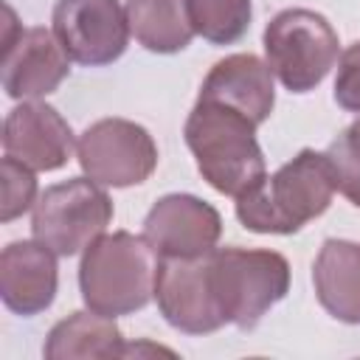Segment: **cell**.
<instances>
[{"mask_svg": "<svg viewBox=\"0 0 360 360\" xmlns=\"http://www.w3.org/2000/svg\"><path fill=\"white\" fill-rule=\"evenodd\" d=\"M155 301L163 321L183 335H211L225 326L211 287V253L160 259Z\"/></svg>", "mask_w": 360, "mask_h": 360, "instance_id": "30bf717a", "label": "cell"}, {"mask_svg": "<svg viewBox=\"0 0 360 360\" xmlns=\"http://www.w3.org/2000/svg\"><path fill=\"white\" fill-rule=\"evenodd\" d=\"M194 31L211 45L239 42L253 20L250 0H188Z\"/></svg>", "mask_w": 360, "mask_h": 360, "instance_id": "ac0fdd59", "label": "cell"}, {"mask_svg": "<svg viewBox=\"0 0 360 360\" xmlns=\"http://www.w3.org/2000/svg\"><path fill=\"white\" fill-rule=\"evenodd\" d=\"M129 31L152 53H177L194 39L188 0H127Z\"/></svg>", "mask_w": 360, "mask_h": 360, "instance_id": "e0dca14e", "label": "cell"}, {"mask_svg": "<svg viewBox=\"0 0 360 360\" xmlns=\"http://www.w3.org/2000/svg\"><path fill=\"white\" fill-rule=\"evenodd\" d=\"M70 73V56L53 31L34 25L20 28L14 11L6 6L3 28V65L0 79L8 98L37 101L51 96Z\"/></svg>", "mask_w": 360, "mask_h": 360, "instance_id": "ba28073f", "label": "cell"}, {"mask_svg": "<svg viewBox=\"0 0 360 360\" xmlns=\"http://www.w3.org/2000/svg\"><path fill=\"white\" fill-rule=\"evenodd\" d=\"M264 62L290 93L315 90L340 56L338 31L312 8H284L264 25Z\"/></svg>", "mask_w": 360, "mask_h": 360, "instance_id": "5b68a950", "label": "cell"}, {"mask_svg": "<svg viewBox=\"0 0 360 360\" xmlns=\"http://www.w3.org/2000/svg\"><path fill=\"white\" fill-rule=\"evenodd\" d=\"M73 129L56 107L45 101H22L3 121L6 155L22 160L34 172H56L73 155Z\"/></svg>", "mask_w": 360, "mask_h": 360, "instance_id": "7c38bea8", "label": "cell"}, {"mask_svg": "<svg viewBox=\"0 0 360 360\" xmlns=\"http://www.w3.org/2000/svg\"><path fill=\"white\" fill-rule=\"evenodd\" d=\"M160 253L129 231L101 233L79 262V290L87 309L107 318L132 315L155 298Z\"/></svg>", "mask_w": 360, "mask_h": 360, "instance_id": "3957f363", "label": "cell"}, {"mask_svg": "<svg viewBox=\"0 0 360 360\" xmlns=\"http://www.w3.org/2000/svg\"><path fill=\"white\" fill-rule=\"evenodd\" d=\"M51 22L70 62L84 68L121 59L132 34L127 8L118 0H56Z\"/></svg>", "mask_w": 360, "mask_h": 360, "instance_id": "9c48e42d", "label": "cell"}, {"mask_svg": "<svg viewBox=\"0 0 360 360\" xmlns=\"http://www.w3.org/2000/svg\"><path fill=\"white\" fill-rule=\"evenodd\" d=\"M48 360H73V357H124L127 343L115 318H107L93 309H79L59 321L42 346Z\"/></svg>", "mask_w": 360, "mask_h": 360, "instance_id": "2e32d148", "label": "cell"}, {"mask_svg": "<svg viewBox=\"0 0 360 360\" xmlns=\"http://www.w3.org/2000/svg\"><path fill=\"white\" fill-rule=\"evenodd\" d=\"M3 174V202H0V222H11L22 217L28 208L37 202V177L34 169L25 166L22 160L6 155L0 163Z\"/></svg>", "mask_w": 360, "mask_h": 360, "instance_id": "ffe728a7", "label": "cell"}, {"mask_svg": "<svg viewBox=\"0 0 360 360\" xmlns=\"http://www.w3.org/2000/svg\"><path fill=\"white\" fill-rule=\"evenodd\" d=\"M76 158L90 180L107 188H129L155 172L158 143L146 127L129 118H101L79 135Z\"/></svg>", "mask_w": 360, "mask_h": 360, "instance_id": "52a82bcc", "label": "cell"}, {"mask_svg": "<svg viewBox=\"0 0 360 360\" xmlns=\"http://www.w3.org/2000/svg\"><path fill=\"white\" fill-rule=\"evenodd\" d=\"M318 304L340 323L360 326V245L326 239L312 264Z\"/></svg>", "mask_w": 360, "mask_h": 360, "instance_id": "9a60e30c", "label": "cell"}, {"mask_svg": "<svg viewBox=\"0 0 360 360\" xmlns=\"http://www.w3.org/2000/svg\"><path fill=\"white\" fill-rule=\"evenodd\" d=\"M59 287L56 253L39 239L8 242L0 253V298L22 318L45 312Z\"/></svg>", "mask_w": 360, "mask_h": 360, "instance_id": "4fadbf2b", "label": "cell"}, {"mask_svg": "<svg viewBox=\"0 0 360 360\" xmlns=\"http://www.w3.org/2000/svg\"><path fill=\"white\" fill-rule=\"evenodd\" d=\"M256 127L259 124L253 118L219 101L197 98L191 107L183 138L197 160L202 180L214 191L239 197L267 174L264 152L256 141Z\"/></svg>", "mask_w": 360, "mask_h": 360, "instance_id": "7a4b0ae2", "label": "cell"}, {"mask_svg": "<svg viewBox=\"0 0 360 360\" xmlns=\"http://www.w3.org/2000/svg\"><path fill=\"white\" fill-rule=\"evenodd\" d=\"M143 236L160 259L205 256L222 236V217L211 202L194 194H166L149 208Z\"/></svg>", "mask_w": 360, "mask_h": 360, "instance_id": "8fae6325", "label": "cell"}, {"mask_svg": "<svg viewBox=\"0 0 360 360\" xmlns=\"http://www.w3.org/2000/svg\"><path fill=\"white\" fill-rule=\"evenodd\" d=\"M326 158L332 163L338 191L360 208V115L326 146Z\"/></svg>", "mask_w": 360, "mask_h": 360, "instance_id": "d6986e66", "label": "cell"}, {"mask_svg": "<svg viewBox=\"0 0 360 360\" xmlns=\"http://www.w3.org/2000/svg\"><path fill=\"white\" fill-rule=\"evenodd\" d=\"M200 98L228 104L256 124H264L276 104L273 70L256 53H231L208 70L200 87Z\"/></svg>", "mask_w": 360, "mask_h": 360, "instance_id": "5bb4252c", "label": "cell"}, {"mask_svg": "<svg viewBox=\"0 0 360 360\" xmlns=\"http://www.w3.org/2000/svg\"><path fill=\"white\" fill-rule=\"evenodd\" d=\"M335 172L326 152L301 149L273 174H264L236 200V219L253 233L290 236L318 219L335 197Z\"/></svg>", "mask_w": 360, "mask_h": 360, "instance_id": "6da1fadb", "label": "cell"}, {"mask_svg": "<svg viewBox=\"0 0 360 360\" xmlns=\"http://www.w3.org/2000/svg\"><path fill=\"white\" fill-rule=\"evenodd\" d=\"M211 287L225 323L250 332L290 292V264L276 250L214 248Z\"/></svg>", "mask_w": 360, "mask_h": 360, "instance_id": "277c9868", "label": "cell"}, {"mask_svg": "<svg viewBox=\"0 0 360 360\" xmlns=\"http://www.w3.org/2000/svg\"><path fill=\"white\" fill-rule=\"evenodd\" d=\"M112 222V200L101 183L84 177H70L65 183L48 186L31 214V233L48 245L56 256L84 253Z\"/></svg>", "mask_w": 360, "mask_h": 360, "instance_id": "8992f818", "label": "cell"}, {"mask_svg": "<svg viewBox=\"0 0 360 360\" xmlns=\"http://www.w3.org/2000/svg\"><path fill=\"white\" fill-rule=\"evenodd\" d=\"M335 101L346 112L360 115V39L352 42L338 56V73H335Z\"/></svg>", "mask_w": 360, "mask_h": 360, "instance_id": "44dd1931", "label": "cell"}]
</instances>
